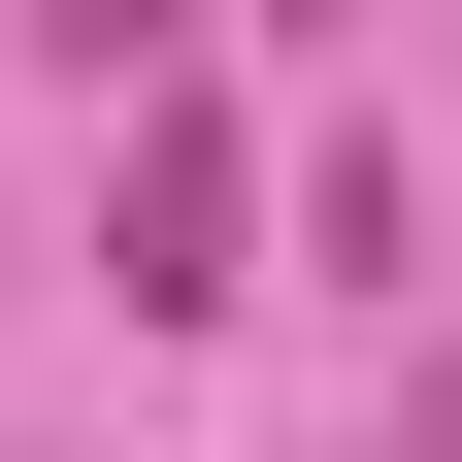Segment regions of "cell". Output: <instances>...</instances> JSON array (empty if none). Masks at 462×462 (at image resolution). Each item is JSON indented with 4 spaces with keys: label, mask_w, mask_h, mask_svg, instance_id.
Listing matches in <instances>:
<instances>
[{
    "label": "cell",
    "mask_w": 462,
    "mask_h": 462,
    "mask_svg": "<svg viewBox=\"0 0 462 462\" xmlns=\"http://www.w3.org/2000/svg\"><path fill=\"white\" fill-rule=\"evenodd\" d=\"M99 298H133V330H231V298H264V133H231V67L133 99V165H99Z\"/></svg>",
    "instance_id": "1"
}]
</instances>
